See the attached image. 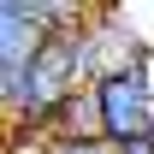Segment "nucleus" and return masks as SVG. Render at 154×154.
<instances>
[{
	"mask_svg": "<svg viewBox=\"0 0 154 154\" xmlns=\"http://www.w3.org/2000/svg\"><path fill=\"white\" fill-rule=\"evenodd\" d=\"M77 59H83V77L89 83H107L119 71H142L148 65V48H142V36H136L131 18L89 12V24L77 30Z\"/></svg>",
	"mask_w": 154,
	"mask_h": 154,
	"instance_id": "1",
	"label": "nucleus"
},
{
	"mask_svg": "<svg viewBox=\"0 0 154 154\" xmlns=\"http://www.w3.org/2000/svg\"><path fill=\"white\" fill-rule=\"evenodd\" d=\"M95 95H101V119H107V148L154 142V83H148V65L95 83Z\"/></svg>",
	"mask_w": 154,
	"mask_h": 154,
	"instance_id": "2",
	"label": "nucleus"
},
{
	"mask_svg": "<svg viewBox=\"0 0 154 154\" xmlns=\"http://www.w3.org/2000/svg\"><path fill=\"white\" fill-rule=\"evenodd\" d=\"M54 142H107V119H101V95H95V83H89V89L65 107Z\"/></svg>",
	"mask_w": 154,
	"mask_h": 154,
	"instance_id": "3",
	"label": "nucleus"
},
{
	"mask_svg": "<svg viewBox=\"0 0 154 154\" xmlns=\"http://www.w3.org/2000/svg\"><path fill=\"white\" fill-rule=\"evenodd\" d=\"M48 154H119L107 142H48Z\"/></svg>",
	"mask_w": 154,
	"mask_h": 154,
	"instance_id": "4",
	"label": "nucleus"
},
{
	"mask_svg": "<svg viewBox=\"0 0 154 154\" xmlns=\"http://www.w3.org/2000/svg\"><path fill=\"white\" fill-rule=\"evenodd\" d=\"M119 154H154V142H131V148H119Z\"/></svg>",
	"mask_w": 154,
	"mask_h": 154,
	"instance_id": "5",
	"label": "nucleus"
}]
</instances>
